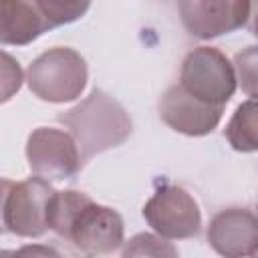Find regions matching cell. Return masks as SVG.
<instances>
[{"mask_svg":"<svg viewBox=\"0 0 258 258\" xmlns=\"http://www.w3.org/2000/svg\"><path fill=\"white\" fill-rule=\"evenodd\" d=\"M50 30L46 16L36 0H2L0 2V42L24 46Z\"/></svg>","mask_w":258,"mask_h":258,"instance_id":"cell-11","label":"cell"},{"mask_svg":"<svg viewBox=\"0 0 258 258\" xmlns=\"http://www.w3.org/2000/svg\"><path fill=\"white\" fill-rule=\"evenodd\" d=\"M145 222L165 240H187L202 230V212L194 196L175 183H165L153 191L143 206Z\"/></svg>","mask_w":258,"mask_h":258,"instance_id":"cell-6","label":"cell"},{"mask_svg":"<svg viewBox=\"0 0 258 258\" xmlns=\"http://www.w3.org/2000/svg\"><path fill=\"white\" fill-rule=\"evenodd\" d=\"M2 226L20 238H40L48 228V214L56 189L42 177L2 181Z\"/></svg>","mask_w":258,"mask_h":258,"instance_id":"cell-4","label":"cell"},{"mask_svg":"<svg viewBox=\"0 0 258 258\" xmlns=\"http://www.w3.org/2000/svg\"><path fill=\"white\" fill-rule=\"evenodd\" d=\"M252 258H258V252H256V254H254V256H252Z\"/></svg>","mask_w":258,"mask_h":258,"instance_id":"cell-20","label":"cell"},{"mask_svg":"<svg viewBox=\"0 0 258 258\" xmlns=\"http://www.w3.org/2000/svg\"><path fill=\"white\" fill-rule=\"evenodd\" d=\"M0 258H62L56 248L48 244H26L18 250H2Z\"/></svg>","mask_w":258,"mask_h":258,"instance_id":"cell-17","label":"cell"},{"mask_svg":"<svg viewBox=\"0 0 258 258\" xmlns=\"http://www.w3.org/2000/svg\"><path fill=\"white\" fill-rule=\"evenodd\" d=\"M121 258H179L177 248L151 232H139L123 244Z\"/></svg>","mask_w":258,"mask_h":258,"instance_id":"cell-13","label":"cell"},{"mask_svg":"<svg viewBox=\"0 0 258 258\" xmlns=\"http://www.w3.org/2000/svg\"><path fill=\"white\" fill-rule=\"evenodd\" d=\"M179 85L191 97L214 107H224L236 93L238 79L234 64L220 48L198 46L181 60Z\"/></svg>","mask_w":258,"mask_h":258,"instance_id":"cell-5","label":"cell"},{"mask_svg":"<svg viewBox=\"0 0 258 258\" xmlns=\"http://www.w3.org/2000/svg\"><path fill=\"white\" fill-rule=\"evenodd\" d=\"M36 2L42 14L46 16L50 28L75 22L91 8L89 2H64V0H36Z\"/></svg>","mask_w":258,"mask_h":258,"instance_id":"cell-15","label":"cell"},{"mask_svg":"<svg viewBox=\"0 0 258 258\" xmlns=\"http://www.w3.org/2000/svg\"><path fill=\"white\" fill-rule=\"evenodd\" d=\"M206 238L222 258H252L258 252V218L246 208L220 210L210 220Z\"/></svg>","mask_w":258,"mask_h":258,"instance_id":"cell-10","label":"cell"},{"mask_svg":"<svg viewBox=\"0 0 258 258\" xmlns=\"http://www.w3.org/2000/svg\"><path fill=\"white\" fill-rule=\"evenodd\" d=\"M26 161L36 177L60 181L73 177L81 167V151L69 131L36 127L26 139Z\"/></svg>","mask_w":258,"mask_h":258,"instance_id":"cell-7","label":"cell"},{"mask_svg":"<svg viewBox=\"0 0 258 258\" xmlns=\"http://www.w3.org/2000/svg\"><path fill=\"white\" fill-rule=\"evenodd\" d=\"M177 8L189 36L208 40L242 28L252 4L246 0H181Z\"/></svg>","mask_w":258,"mask_h":258,"instance_id":"cell-8","label":"cell"},{"mask_svg":"<svg viewBox=\"0 0 258 258\" xmlns=\"http://www.w3.org/2000/svg\"><path fill=\"white\" fill-rule=\"evenodd\" d=\"M224 137L234 151H258V99H248L236 107L224 129Z\"/></svg>","mask_w":258,"mask_h":258,"instance_id":"cell-12","label":"cell"},{"mask_svg":"<svg viewBox=\"0 0 258 258\" xmlns=\"http://www.w3.org/2000/svg\"><path fill=\"white\" fill-rule=\"evenodd\" d=\"M22 81H26V75H22L18 60H14L8 52H2V103H6L22 87Z\"/></svg>","mask_w":258,"mask_h":258,"instance_id":"cell-16","label":"cell"},{"mask_svg":"<svg viewBox=\"0 0 258 258\" xmlns=\"http://www.w3.org/2000/svg\"><path fill=\"white\" fill-rule=\"evenodd\" d=\"M234 71L242 93L258 99V44L246 46L234 54Z\"/></svg>","mask_w":258,"mask_h":258,"instance_id":"cell-14","label":"cell"},{"mask_svg":"<svg viewBox=\"0 0 258 258\" xmlns=\"http://www.w3.org/2000/svg\"><path fill=\"white\" fill-rule=\"evenodd\" d=\"M252 34L258 38V4H256V14L252 16Z\"/></svg>","mask_w":258,"mask_h":258,"instance_id":"cell-18","label":"cell"},{"mask_svg":"<svg viewBox=\"0 0 258 258\" xmlns=\"http://www.w3.org/2000/svg\"><path fill=\"white\" fill-rule=\"evenodd\" d=\"M48 228L85 258L113 254L125 236V224L117 210L101 206L77 189L56 191L50 204Z\"/></svg>","mask_w":258,"mask_h":258,"instance_id":"cell-1","label":"cell"},{"mask_svg":"<svg viewBox=\"0 0 258 258\" xmlns=\"http://www.w3.org/2000/svg\"><path fill=\"white\" fill-rule=\"evenodd\" d=\"M254 214H256V218H258V202H256V208H254Z\"/></svg>","mask_w":258,"mask_h":258,"instance_id":"cell-19","label":"cell"},{"mask_svg":"<svg viewBox=\"0 0 258 258\" xmlns=\"http://www.w3.org/2000/svg\"><path fill=\"white\" fill-rule=\"evenodd\" d=\"M87 60L69 46H52L40 52L26 69L30 93L46 103H69L79 99L87 87Z\"/></svg>","mask_w":258,"mask_h":258,"instance_id":"cell-3","label":"cell"},{"mask_svg":"<svg viewBox=\"0 0 258 258\" xmlns=\"http://www.w3.org/2000/svg\"><path fill=\"white\" fill-rule=\"evenodd\" d=\"M79 145L83 165L95 155L123 145L131 133L133 123L125 107L107 91L93 89L79 105L56 115Z\"/></svg>","mask_w":258,"mask_h":258,"instance_id":"cell-2","label":"cell"},{"mask_svg":"<svg viewBox=\"0 0 258 258\" xmlns=\"http://www.w3.org/2000/svg\"><path fill=\"white\" fill-rule=\"evenodd\" d=\"M157 111L161 121L169 129L187 137L210 135L224 115V107H214L191 97L179 83L165 89L159 99Z\"/></svg>","mask_w":258,"mask_h":258,"instance_id":"cell-9","label":"cell"}]
</instances>
